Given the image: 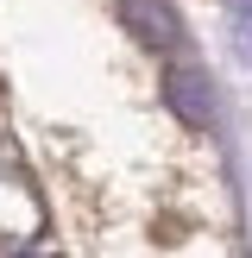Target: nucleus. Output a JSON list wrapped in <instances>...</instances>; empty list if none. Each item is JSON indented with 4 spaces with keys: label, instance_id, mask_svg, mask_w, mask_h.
<instances>
[{
    "label": "nucleus",
    "instance_id": "nucleus-1",
    "mask_svg": "<svg viewBox=\"0 0 252 258\" xmlns=\"http://www.w3.org/2000/svg\"><path fill=\"white\" fill-rule=\"evenodd\" d=\"M120 7H126V19H133V32L145 38V44H170V38H176L170 13H164L158 0H120Z\"/></svg>",
    "mask_w": 252,
    "mask_h": 258
},
{
    "label": "nucleus",
    "instance_id": "nucleus-2",
    "mask_svg": "<svg viewBox=\"0 0 252 258\" xmlns=\"http://www.w3.org/2000/svg\"><path fill=\"white\" fill-rule=\"evenodd\" d=\"M170 101L189 126H208V95H202V76L196 70H170Z\"/></svg>",
    "mask_w": 252,
    "mask_h": 258
}]
</instances>
